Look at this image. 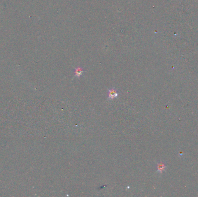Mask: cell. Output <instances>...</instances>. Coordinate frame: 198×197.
<instances>
[{"label": "cell", "instance_id": "cell-1", "mask_svg": "<svg viewBox=\"0 0 198 197\" xmlns=\"http://www.w3.org/2000/svg\"><path fill=\"white\" fill-rule=\"evenodd\" d=\"M119 95L118 92L115 88H112L108 90V100H113L117 97H118Z\"/></svg>", "mask_w": 198, "mask_h": 197}, {"label": "cell", "instance_id": "cell-2", "mask_svg": "<svg viewBox=\"0 0 198 197\" xmlns=\"http://www.w3.org/2000/svg\"><path fill=\"white\" fill-rule=\"evenodd\" d=\"M166 168V166L162 162H160L157 164V172L162 173Z\"/></svg>", "mask_w": 198, "mask_h": 197}, {"label": "cell", "instance_id": "cell-3", "mask_svg": "<svg viewBox=\"0 0 198 197\" xmlns=\"http://www.w3.org/2000/svg\"><path fill=\"white\" fill-rule=\"evenodd\" d=\"M83 72H84V71H83V70L82 68L77 67L74 70L75 77H76L77 78H79L80 77H81L82 75Z\"/></svg>", "mask_w": 198, "mask_h": 197}]
</instances>
